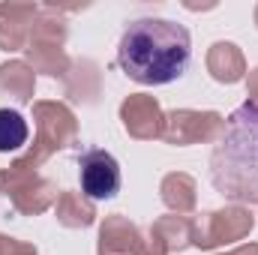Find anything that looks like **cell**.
Here are the masks:
<instances>
[{
  "mask_svg": "<svg viewBox=\"0 0 258 255\" xmlns=\"http://www.w3.org/2000/svg\"><path fill=\"white\" fill-rule=\"evenodd\" d=\"M0 195H6L21 216H39L57 204L60 189L51 177L9 162L6 168H0Z\"/></svg>",
  "mask_w": 258,
  "mask_h": 255,
  "instance_id": "obj_5",
  "label": "cell"
},
{
  "mask_svg": "<svg viewBox=\"0 0 258 255\" xmlns=\"http://www.w3.org/2000/svg\"><path fill=\"white\" fill-rule=\"evenodd\" d=\"M222 255H258V243H240L231 252H222Z\"/></svg>",
  "mask_w": 258,
  "mask_h": 255,
  "instance_id": "obj_21",
  "label": "cell"
},
{
  "mask_svg": "<svg viewBox=\"0 0 258 255\" xmlns=\"http://www.w3.org/2000/svg\"><path fill=\"white\" fill-rule=\"evenodd\" d=\"M252 18H255V27H258V3H255V12H252Z\"/></svg>",
  "mask_w": 258,
  "mask_h": 255,
  "instance_id": "obj_22",
  "label": "cell"
},
{
  "mask_svg": "<svg viewBox=\"0 0 258 255\" xmlns=\"http://www.w3.org/2000/svg\"><path fill=\"white\" fill-rule=\"evenodd\" d=\"M210 180L234 204H258V108L252 102L225 117V132L210 153Z\"/></svg>",
  "mask_w": 258,
  "mask_h": 255,
  "instance_id": "obj_2",
  "label": "cell"
},
{
  "mask_svg": "<svg viewBox=\"0 0 258 255\" xmlns=\"http://www.w3.org/2000/svg\"><path fill=\"white\" fill-rule=\"evenodd\" d=\"M0 255H39V249L33 243H27V240L0 234Z\"/></svg>",
  "mask_w": 258,
  "mask_h": 255,
  "instance_id": "obj_19",
  "label": "cell"
},
{
  "mask_svg": "<svg viewBox=\"0 0 258 255\" xmlns=\"http://www.w3.org/2000/svg\"><path fill=\"white\" fill-rule=\"evenodd\" d=\"M78 180H81V195H87L90 201L96 198H114L120 192V165L108 150H84L78 156Z\"/></svg>",
  "mask_w": 258,
  "mask_h": 255,
  "instance_id": "obj_8",
  "label": "cell"
},
{
  "mask_svg": "<svg viewBox=\"0 0 258 255\" xmlns=\"http://www.w3.org/2000/svg\"><path fill=\"white\" fill-rule=\"evenodd\" d=\"M225 132V117L219 111H198V108H174L165 111L162 141L171 147L189 144H213Z\"/></svg>",
  "mask_w": 258,
  "mask_h": 255,
  "instance_id": "obj_7",
  "label": "cell"
},
{
  "mask_svg": "<svg viewBox=\"0 0 258 255\" xmlns=\"http://www.w3.org/2000/svg\"><path fill=\"white\" fill-rule=\"evenodd\" d=\"M120 123L129 138L135 141H156L162 138L165 126V111L156 96L150 93H129L120 102Z\"/></svg>",
  "mask_w": 258,
  "mask_h": 255,
  "instance_id": "obj_9",
  "label": "cell"
},
{
  "mask_svg": "<svg viewBox=\"0 0 258 255\" xmlns=\"http://www.w3.org/2000/svg\"><path fill=\"white\" fill-rule=\"evenodd\" d=\"M39 15L36 3H0V51H24L30 39V27Z\"/></svg>",
  "mask_w": 258,
  "mask_h": 255,
  "instance_id": "obj_10",
  "label": "cell"
},
{
  "mask_svg": "<svg viewBox=\"0 0 258 255\" xmlns=\"http://www.w3.org/2000/svg\"><path fill=\"white\" fill-rule=\"evenodd\" d=\"M36 90V72L27 60H6L0 63V96H9L15 102H33Z\"/></svg>",
  "mask_w": 258,
  "mask_h": 255,
  "instance_id": "obj_16",
  "label": "cell"
},
{
  "mask_svg": "<svg viewBox=\"0 0 258 255\" xmlns=\"http://www.w3.org/2000/svg\"><path fill=\"white\" fill-rule=\"evenodd\" d=\"M147 234L159 243V249L165 255L183 252L192 246V216L186 213H168L153 219V225H147Z\"/></svg>",
  "mask_w": 258,
  "mask_h": 255,
  "instance_id": "obj_13",
  "label": "cell"
},
{
  "mask_svg": "<svg viewBox=\"0 0 258 255\" xmlns=\"http://www.w3.org/2000/svg\"><path fill=\"white\" fill-rule=\"evenodd\" d=\"M246 96H249L246 102H252V105L258 108V66L246 75Z\"/></svg>",
  "mask_w": 258,
  "mask_h": 255,
  "instance_id": "obj_20",
  "label": "cell"
},
{
  "mask_svg": "<svg viewBox=\"0 0 258 255\" xmlns=\"http://www.w3.org/2000/svg\"><path fill=\"white\" fill-rule=\"evenodd\" d=\"M159 198L171 213H192L198 204V183L186 171H171L159 183Z\"/></svg>",
  "mask_w": 258,
  "mask_h": 255,
  "instance_id": "obj_15",
  "label": "cell"
},
{
  "mask_svg": "<svg viewBox=\"0 0 258 255\" xmlns=\"http://www.w3.org/2000/svg\"><path fill=\"white\" fill-rule=\"evenodd\" d=\"M33 123H36V138L27 147L24 156L15 159V165L36 171L42 162H48L57 150H66L78 141V120L72 108L57 99H36L33 102Z\"/></svg>",
  "mask_w": 258,
  "mask_h": 255,
  "instance_id": "obj_3",
  "label": "cell"
},
{
  "mask_svg": "<svg viewBox=\"0 0 258 255\" xmlns=\"http://www.w3.org/2000/svg\"><path fill=\"white\" fill-rule=\"evenodd\" d=\"M141 240V228L120 213H111L99 225L96 237V255H135V246Z\"/></svg>",
  "mask_w": 258,
  "mask_h": 255,
  "instance_id": "obj_11",
  "label": "cell"
},
{
  "mask_svg": "<svg viewBox=\"0 0 258 255\" xmlns=\"http://www.w3.org/2000/svg\"><path fill=\"white\" fill-rule=\"evenodd\" d=\"M27 120L15 108H0V153L21 150L27 144Z\"/></svg>",
  "mask_w": 258,
  "mask_h": 255,
  "instance_id": "obj_18",
  "label": "cell"
},
{
  "mask_svg": "<svg viewBox=\"0 0 258 255\" xmlns=\"http://www.w3.org/2000/svg\"><path fill=\"white\" fill-rule=\"evenodd\" d=\"M63 87H66V96L72 102L93 105L102 96V69H99V63L90 60V57L72 60L69 72L63 75Z\"/></svg>",
  "mask_w": 258,
  "mask_h": 255,
  "instance_id": "obj_12",
  "label": "cell"
},
{
  "mask_svg": "<svg viewBox=\"0 0 258 255\" xmlns=\"http://www.w3.org/2000/svg\"><path fill=\"white\" fill-rule=\"evenodd\" d=\"M66 39H69L66 9H57L54 3L39 6V15L30 27V39L24 48L27 66L48 78H63L72 66V57L66 54Z\"/></svg>",
  "mask_w": 258,
  "mask_h": 255,
  "instance_id": "obj_4",
  "label": "cell"
},
{
  "mask_svg": "<svg viewBox=\"0 0 258 255\" xmlns=\"http://www.w3.org/2000/svg\"><path fill=\"white\" fill-rule=\"evenodd\" d=\"M252 228H255V216L249 207L225 204L219 210H207V213L192 216V246L210 252V249H219L225 243L249 237Z\"/></svg>",
  "mask_w": 258,
  "mask_h": 255,
  "instance_id": "obj_6",
  "label": "cell"
},
{
  "mask_svg": "<svg viewBox=\"0 0 258 255\" xmlns=\"http://www.w3.org/2000/svg\"><path fill=\"white\" fill-rule=\"evenodd\" d=\"M207 72L219 84H237L246 78V57L234 42H213L207 48Z\"/></svg>",
  "mask_w": 258,
  "mask_h": 255,
  "instance_id": "obj_14",
  "label": "cell"
},
{
  "mask_svg": "<svg viewBox=\"0 0 258 255\" xmlns=\"http://www.w3.org/2000/svg\"><path fill=\"white\" fill-rule=\"evenodd\" d=\"M192 54L189 30L168 18H138L129 27L117 45V66L132 81L159 87L177 81Z\"/></svg>",
  "mask_w": 258,
  "mask_h": 255,
  "instance_id": "obj_1",
  "label": "cell"
},
{
  "mask_svg": "<svg viewBox=\"0 0 258 255\" xmlns=\"http://www.w3.org/2000/svg\"><path fill=\"white\" fill-rule=\"evenodd\" d=\"M54 219L63 228H90L96 222V204L81 192L63 189L54 204Z\"/></svg>",
  "mask_w": 258,
  "mask_h": 255,
  "instance_id": "obj_17",
  "label": "cell"
}]
</instances>
